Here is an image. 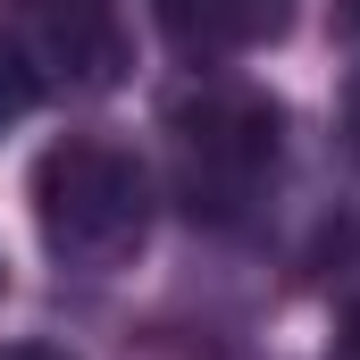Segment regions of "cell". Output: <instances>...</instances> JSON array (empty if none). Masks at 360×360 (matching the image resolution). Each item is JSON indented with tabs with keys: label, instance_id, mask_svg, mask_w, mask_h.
<instances>
[{
	"label": "cell",
	"instance_id": "cell-9",
	"mask_svg": "<svg viewBox=\"0 0 360 360\" xmlns=\"http://www.w3.org/2000/svg\"><path fill=\"white\" fill-rule=\"evenodd\" d=\"M344 25H352V34H360V0H344Z\"/></svg>",
	"mask_w": 360,
	"mask_h": 360
},
{
	"label": "cell",
	"instance_id": "cell-7",
	"mask_svg": "<svg viewBox=\"0 0 360 360\" xmlns=\"http://www.w3.org/2000/svg\"><path fill=\"white\" fill-rule=\"evenodd\" d=\"M344 151H352V168H360V68H352V84H344Z\"/></svg>",
	"mask_w": 360,
	"mask_h": 360
},
{
	"label": "cell",
	"instance_id": "cell-8",
	"mask_svg": "<svg viewBox=\"0 0 360 360\" xmlns=\"http://www.w3.org/2000/svg\"><path fill=\"white\" fill-rule=\"evenodd\" d=\"M0 360H76V352H59V344H0Z\"/></svg>",
	"mask_w": 360,
	"mask_h": 360
},
{
	"label": "cell",
	"instance_id": "cell-3",
	"mask_svg": "<svg viewBox=\"0 0 360 360\" xmlns=\"http://www.w3.org/2000/svg\"><path fill=\"white\" fill-rule=\"evenodd\" d=\"M0 42L17 51L34 92L59 101H101L134 76V34L117 0H0Z\"/></svg>",
	"mask_w": 360,
	"mask_h": 360
},
{
	"label": "cell",
	"instance_id": "cell-2",
	"mask_svg": "<svg viewBox=\"0 0 360 360\" xmlns=\"http://www.w3.org/2000/svg\"><path fill=\"white\" fill-rule=\"evenodd\" d=\"M285 168V109L260 84H184L168 101V184L193 226H252Z\"/></svg>",
	"mask_w": 360,
	"mask_h": 360
},
{
	"label": "cell",
	"instance_id": "cell-10",
	"mask_svg": "<svg viewBox=\"0 0 360 360\" xmlns=\"http://www.w3.org/2000/svg\"><path fill=\"white\" fill-rule=\"evenodd\" d=\"M0 293H8V269H0Z\"/></svg>",
	"mask_w": 360,
	"mask_h": 360
},
{
	"label": "cell",
	"instance_id": "cell-4",
	"mask_svg": "<svg viewBox=\"0 0 360 360\" xmlns=\"http://www.w3.org/2000/svg\"><path fill=\"white\" fill-rule=\"evenodd\" d=\"M151 17L184 59H252L285 42L293 0H151Z\"/></svg>",
	"mask_w": 360,
	"mask_h": 360
},
{
	"label": "cell",
	"instance_id": "cell-1",
	"mask_svg": "<svg viewBox=\"0 0 360 360\" xmlns=\"http://www.w3.org/2000/svg\"><path fill=\"white\" fill-rule=\"evenodd\" d=\"M151 168L117 134H59L34 160V226L68 276H126L151 243Z\"/></svg>",
	"mask_w": 360,
	"mask_h": 360
},
{
	"label": "cell",
	"instance_id": "cell-6",
	"mask_svg": "<svg viewBox=\"0 0 360 360\" xmlns=\"http://www.w3.org/2000/svg\"><path fill=\"white\" fill-rule=\"evenodd\" d=\"M327 360H360V302H344V319L327 335Z\"/></svg>",
	"mask_w": 360,
	"mask_h": 360
},
{
	"label": "cell",
	"instance_id": "cell-5",
	"mask_svg": "<svg viewBox=\"0 0 360 360\" xmlns=\"http://www.w3.org/2000/svg\"><path fill=\"white\" fill-rule=\"evenodd\" d=\"M34 101H42V92H34V76H25V68H17V51L0 42V134H8V126L34 109Z\"/></svg>",
	"mask_w": 360,
	"mask_h": 360
}]
</instances>
